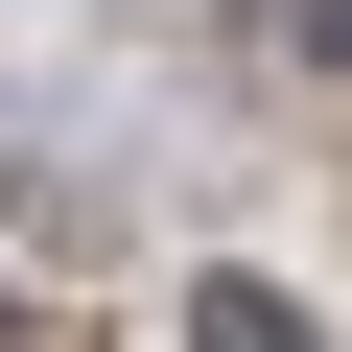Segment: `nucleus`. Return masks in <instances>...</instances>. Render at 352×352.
Returning <instances> with one entry per match:
<instances>
[{
	"label": "nucleus",
	"mask_w": 352,
	"mask_h": 352,
	"mask_svg": "<svg viewBox=\"0 0 352 352\" xmlns=\"http://www.w3.org/2000/svg\"><path fill=\"white\" fill-rule=\"evenodd\" d=\"M282 47H305V71H352V0H282Z\"/></svg>",
	"instance_id": "f03ea898"
},
{
	"label": "nucleus",
	"mask_w": 352,
	"mask_h": 352,
	"mask_svg": "<svg viewBox=\"0 0 352 352\" xmlns=\"http://www.w3.org/2000/svg\"><path fill=\"white\" fill-rule=\"evenodd\" d=\"M188 352H329V329H305L258 258H212V282H188Z\"/></svg>",
	"instance_id": "f257e3e1"
}]
</instances>
